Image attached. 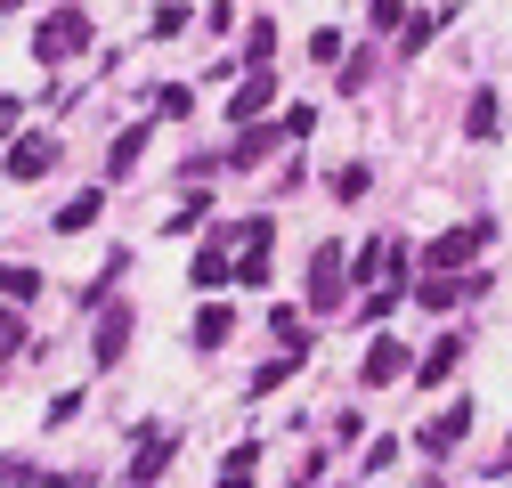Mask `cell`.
Instances as JSON below:
<instances>
[{"label":"cell","instance_id":"cell-1","mask_svg":"<svg viewBox=\"0 0 512 488\" xmlns=\"http://www.w3.org/2000/svg\"><path fill=\"white\" fill-rule=\"evenodd\" d=\"M82 49H90L82 0H66V9H49V17L33 25V57H41V66H66V57H82Z\"/></svg>","mask_w":512,"mask_h":488},{"label":"cell","instance_id":"cell-2","mask_svg":"<svg viewBox=\"0 0 512 488\" xmlns=\"http://www.w3.org/2000/svg\"><path fill=\"white\" fill-rule=\"evenodd\" d=\"M342 293H350V253L342 244H317L309 253V310H342Z\"/></svg>","mask_w":512,"mask_h":488},{"label":"cell","instance_id":"cell-3","mask_svg":"<svg viewBox=\"0 0 512 488\" xmlns=\"http://www.w3.org/2000/svg\"><path fill=\"white\" fill-rule=\"evenodd\" d=\"M277 106V66H252L236 90H228V122H261Z\"/></svg>","mask_w":512,"mask_h":488},{"label":"cell","instance_id":"cell-4","mask_svg":"<svg viewBox=\"0 0 512 488\" xmlns=\"http://www.w3.org/2000/svg\"><path fill=\"white\" fill-rule=\"evenodd\" d=\"M464 432H472V399H456V407H439V415L423 423V440H415V448H423V456H447V448H456Z\"/></svg>","mask_w":512,"mask_h":488},{"label":"cell","instance_id":"cell-5","mask_svg":"<svg viewBox=\"0 0 512 488\" xmlns=\"http://www.w3.org/2000/svg\"><path fill=\"white\" fill-rule=\"evenodd\" d=\"M41 171H57V139H49V131L9 139V179H41Z\"/></svg>","mask_w":512,"mask_h":488},{"label":"cell","instance_id":"cell-6","mask_svg":"<svg viewBox=\"0 0 512 488\" xmlns=\"http://www.w3.org/2000/svg\"><path fill=\"white\" fill-rule=\"evenodd\" d=\"M480 236H488L480 220H472V228H447V236L431 244V253H423V261H431V269H456V277H464V269H472V253H480Z\"/></svg>","mask_w":512,"mask_h":488},{"label":"cell","instance_id":"cell-7","mask_svg":"<svg viewBox=\"0 0 512 488\" xmlns=\"http://www.w3.org/2000/svg\"><path fill=\"white\" fill-rule=\"evenodd\" d=\"M187 277H196V293H220L228 277H236V253H228V236H212L196 261H187Z\"/></svg>","mask_w":512,"mask_h":488},{"label":"cell","instance_id":"cell-8","mask_svg":"<svg viewBox=\"0 0 512 488\" xmlns=\"http://www.w3.org/2000/svg\"><path fill=\"white\" fill-rule=\"evenodd\" d=\"M131 326H139L131 310H98V334H90V358H98V366H114L122 350H131Z\"/></svg>","mask_w":512,"mask_h":488},{"label":"cell","instance_id":"cell-9","mask_svg":"<svg viewBox=\"0 0 512 488\" xmlns=\"http://www.w3.org/2000/svg\"><path fill=\"white\" fill-rule=\"evenodd\" d=\"M456 358H464V334H439V342L415 358V383H423V391H439L447 375H456Z\"/></svg>","mask_w":512,"mask_h":488},{"label":"cell","instance_id":"cell-10","mask_svg":"<svg viewBox=\"0 0 512 488\" xmlns=\"http://www.w3.org/2000/svg\"><path fill=\"white\" fill-rule=\"evenodd\" d=\"M236 131H244V139L228 147V163H236V171H252V163H269V147L285 139V131H277V122H236Z\"/></svg>","mask_w":512,"mask_h":488},{"label":"cell","instance_id":"cell-11","mask_svg":"<svg viewBox=\"0 0 512 488\" xmlns=\"http://www.w3.org/2000/svg\"><path fill=\"white\" fill-rule=\"evenodd\" d=\"M163 464H171V432H139V456H131V480H139V488H155V480H163Z\"/></svg>","mask_w":512,"mask_h":488},{"label":"cell","instance_id":"cell-12","mask_svg":"<svg viewBox=\"0 0 512 488\" xmlns=\"http://www.w3.org/2000/svg\"><path fill=\"white\" fill-rule=\"evenodd\" d=\"M415 301H423V310H456V301H464V277H456V269H431V277H415Z\"/></svg>","mask_w":512,"mask_h":488},{"label":"cell","instance_id":"cell-13","mask_svg":"<svg viewBox=\"0 0 512 488\" xmlns=\"http://www.w3.org/2000/svg\"><path fill=\"white\" fill-rule=\"evenodd\" d=\"M399 375H407V342L382 334V342L366 350V383H399Z\"/></svg>","mask_w":512,"mask_h":488},{"label":"cell","instance_id":"cell-14","mask_svg":"<svg viewBox=\"0 0 512 488\" xmlns=\"http://www.w3.org/2000/svg\"><path fill=\"white\" fill-rule=\"evenodd\" d=\"M496 122H504V98H496V90H472V106H464V131H472V139H496Z\"/></svg>","mask_w":512,"mask_h":488},{"label":"cell","instance_id":"cell-15","mask_svg":"<svg viewBox=\"0 0 512 488\" xmlns=\"http://www.w3.org/2000/svg\"><path fill=\"white\" fill-rule=\"evenodd\" d=\"M98 212H106V196H98V188H82L74 204H57V236H82V228H90Z\"/></svg>","mask_w":512,"mask_h":488},{"label":"cell","instance_id":"cell-16","mask_svg":"<svg viewBox=\"0 0 512 488\" xmlns=\"http://www.w3.org/2000/svg\"><path fill=\"white\" fill-rule=\"evenodd\" d=\"M252 472H261V448H252V440L220 456V488H252Z\"/></svg>","mask_w":512,"mask_h":488},{"label":"cell","instance_id":"cell-17","mask_svg":"<svg viewBox=\"0 0 512 488\" xmlns=\"http://www.w3.org/2000/svg\"><path fill=\"white\" fill-rule=\"evenodd\" d=\"M228 334H236V310H228V301H212V310L196 318V350H220Z\"/></svg>","mask_w":512,"mask_h":488},{"label":"cell","instance_id":"cell-18","mask_svg":"<svg viewBox=\"0 0 512 488\" xmlns=\"http://www.w3.org/2000/svg\"><path fill=\"white\" fill-rule=\"evenodd\" d=\"M447 17H456V9H423V17H407V25H399V57H415V49H423V41H431Z\"/></svg>","mask_w":512,"mask_h":488},{"label":"cell","instance_id":"cell-19","mask_svg":"<svg viewBox=\"0 0 512 488\" xmlns=\"http://www.w3.org/2000/svg\"><path fill=\"white\" fill-rule=\"evenodd\" d=\"M139 155H147V131H122L114 147H106V171L122 179V171H139Z\"/></svg>","mask_w":512,"mask_h":488},{"label":"cell","instance_id":"cell-20","mask_svg":"<svg viewBox=\"0 0 512 488\" xmlns=\"http://www.w3.org/2000/svg\"><path fill=\"white\" fill-rule=\"evenodd\" d=\"M0 293H9V301H33V293H41V269H25V261H0Z\"/></svg>","mask_w":512,"mask_h":488},{"label":"cell","instance_id":"cell-21","mask_svg":"<svg viewBox=\"0 0 512 488\" xmlns=\"http://www.w3.org/2000/svg\"><path fill=\"white\" fill-rule=\"evenodd\" d=\"M382 269H391V244H358V253H350V285H366Z\"/></svg>","mask_w":512,"mask_h":488},{"label":"cell","instance_id":"cell-22","mask_svg":"<svg viewBox=\"0 0 512 488\" xmlns=\"http://www.w3.org/2000/svg\"><path fill=\"white\" fill-rule=\"evenodd\" d=\"M366 188H374V171H366V163H342V171H334V196H342V204H358Z\"/></svg>","mask_w":512,"mask_h":488},{"label":"cell","instance_id":"cell-23","mask_svg":"<svg viewBox=\"0 0 512 488\" xmlns=\"http://www.w3.org/2000/svg\"><path fill=\"white\" fill-rule=\"evenodd\" d=\"M269 326H277V342H285V350H293V358H301V350H309V326H301V318H293V310H269Z\"/></svg>","mask_w":512,"mask_h":488},{"label":"cell","instance_id":"cell-24","mask_svg":"<svg viewBox=\"0 0 512 488\" xmlns=\"http://www.w3.org/2000/svg\"><path fill=\"white\" fill-rule=\"evenodd\" d=\"M244 57H252V66H269V57H277V25H269V17L244 33Z\"/></svg>","mask_w":512,"mask_h":488},{"label":"cell","instance_id":"cell-25","mask_svg":"<svg viewBox=\"0 0 512 488\" xmlns=\"http://www.w3.org/2000/svg\"><path fill=\"white\" fill-rule=\"evenodd\" d=\"M17 350H25V318H17V310H0V366H9Z\"/></svg>","mask_w":512,"mask_h":488},{"label":"cell","instance_id":"cell-26","mask_svg":"<svg viewBox=\"0 0 512 488\" xmlns=\"http://www.w3.org/2000/svg\"><path fill=\"white\" fill-rule=\"evenodd\" d=\"M285 375H293V350H277V358H269V366H261V375H252V391H261V399H269V391H277V383H285Z\"/></svg>","mask_w":512,"mask_h":488},{"label":"cell","instance_id":"cell-27","mask_svg":"<svg viewBox=\"0 0 512 488\" xmlns=\"http://www.w3.org/2000/svg\"><path fill=\"white\" fill-rule=\"evenodd\" d=\"M277 131H285V147H301V139L317 131V114H309V106H285V122H277Z\"/></svg>","mask_w":512,"mask_h":488},{"label":"cell","instance_id":"cell-28","mask_svg":"<svg viewBox=\"0 0 512 488\" xmlns=\"http://www.w3.org/2000/svg\"><path fill=\"white\" fill-rule=\"evenodd\" d=\"M374 25H382V33H399V25H407V0H374Z\"/></svg>","mask_w":512,"mask_h":488},{"label":"cell","instance_id":"cell-29","mask_svg":"<svg viewBox=\"0 0 512 488\" xmlns=\"http://www.w3.org/2000/svg\"><path fill=\"white\" fill-rule=\"evenodd\" d=\"M155 114H163V122H179V114H187V90H179V82H171V90H155Z\"/></svg>","mask_w":512,"mask_h":488},{"label":"cell","instance_id":"cell-30","mask_svg":"<svg viewBox=\"0 0 512 488\" xmlns=\"http://www.w3.org/2000/svg\"><path fill=\"white\" fill-rule=\"evenodd\" d=\"M17 122H25V98H0V139H17Z\"/></svg>","mask_w":512,"mask_h":488},{"label":"cell","instance_id":"cell-31","mask_svg":"<svg viewBox=\"0 0 512 488\" xmlns=\"http://www.w3.org/2000/svg\"><path fill=\"white\" fill-rule=\"evenodd\" d=\"M9 9H17V0H0V17H9Z\"/></svg>","mask_w":512,"mask_h":488},{"label":"cell","instance_id":"cell-32","mask_svg":"<svg viewBox=\"0 0 512 488\" xmlns=\"http://www.w3.org/2000/svg\"><path fill=\"white\" fill-rule=\"evenodd\" d=\"M131 488H139V480H131Z\"/></svg>","mask_w":512,"mask_h":488}]
</instances>
